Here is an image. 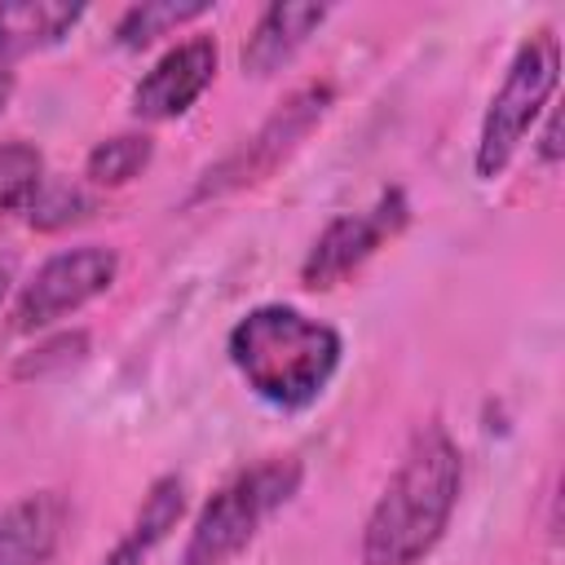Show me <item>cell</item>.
<instances>
[{
    "instance_id": "13",
    "label": "cell",
    "mask_w": 565,
    "mask_h": 565,
    "mask_svg": "<svg viewBox=\"0 0 565 565\" xmlns=\"http://www.w3.org/2000/svg\"><path fill=\"white\" fill-rule=\"evenodd\" d=\"M207 13H212L207 0H146V4L124 9V18L115 22V44L119 49H146L159 35H168L185 22H199Z\"/></svg>"
},
{
    "instance_id": "2",
    "label": "cell",
    "mask_w": 565,
    "mask_h": 565,
    "mask_svg": "<svg viewBox=\"0 0 565 565\" xmlns=\"http://www.w3.org/2000/svg\"><path fill=\"white\" fill-rule=\"evenodd\" d=\"M225 353L265 406L309 411L335 380L344 340L296 305H256L230 327Z\"/></svg>"
},
{
    "instance_id": "5",
    "label": "cell",
    "mask_w": 565,
    "mask_h": 565,
    "mask_svg": "<svg viewBox=\"0 0 565 565\" xmlns=\"http://www.w3.org/2000/svg\"><path fill=\"white\" fill-rule=\"evenodd\" d=\"M331 102H335V88H331L327 79H313V84L291 88V93L260 119V128H256L252 137H243L234 150H225V154L194 181V190L185 194V207L212 203V199H225V194H238V190L260 185L265 177H274V172L300 150V141L327 119Z\"/></svg>"
},
{
    "instance_id": "15",
    "label": "cell",
    "mask_w": 565,
    "mask_h": 565,
    "mask_svg": "<svg viewBox=\"0 0 565 565\" xmlns=\"http://www.w3.org/2000/svg\"><path fill=\"white\" fill-rule=\"evenodd\" d=\"M44 185V154L40 146L13 137L0 141V216L4 212H26L31 199Z\"/></svg>"
},
{
    "instance_id": "12",
    "label": "cell",
    "mask_w": 565,
    "mask_h": 565,
    "mask_svg": "<svg viewBox=\"0 0 565 565\" xmlns=\"http://www.w3.org/2000/svg\"><path fill=\"white\" fill-rule=\"evenodd\" d=\"M185 516V481L177 472L150 481L132 525L124 530V539L110 547V556L102 565H146L154 556V547L177 530V521Z\"/></svg>"
},
{
    "instance_id": "17",
    "label": "cell",
    "mask_w": 565,
    "mask_h": 565,
    "mask_svg": "<svg viewBox=\"0 0 565 565\" xmlns=\"http://www.w3.org/2000/svg\"><path fill=\"white\" fill-rule=\"evenodd\" d=\"M84 353H88V331H57L53 340H44V344H35L26 358H18V362H13V375H18V380H40V375H49V371L75 366Z\"/></svg>"
},
{
    "instance_id": "19",
    "label": "cell",
    "mask_w": 565,
    "mask_h": 565,
    "mask_svg": "<svg viewBox=\"0 0 565 565\" xmlns=\"http://www.w3.org/2000/svg\"><path fill=\"white\" fill-rule=\"evenodd\" d=\"M9 97H13V66H9L4 57H0V115H4Z\"/></svg>"
},
{
    "instance_id": "8",
    "label": "cell",
    "mask_w": 565,
    "mask_h": 565,
    "mask_svg": "<svg viewBox=\"0 0 565 565\" xmlns=\"http://www.w3.org/2000/svg\"><path fill=\"white\" fill-rule=\"evenodd\" d=\"M216 79V40L212 35H190L172 44L132 88V115L146 124H168L181 119Z\"/></svg>"
},
{
    "instance_id": "11",
    "label": "cell",
    "mask_w": 565,
    "mask_h": 565,
    "mask_svg": "<svg viewBox=\"0 0 565 565\" xmlns=\"http://www.w3.org/2000/svg\"><path fill=\"white\" fill-rule=\"evenodd\" d=\"M84 18V4L71 0H9L0 4V57L18 62L62 44Z\"/></svg>"
},
{
    "instance_id": "4",
    "label": "cell",
    "mask_w": 565,
    "mask_h": 565,
    "mask_svg": "<svg viewBox=\"0 0 565 565\" xmlns=\"http://www.w3.org/2000/svg\"><path fill=\"white\" fill-rule=\"evenodd\" d=\"M556 79H561V44L552 31H534L512 53V62H508V71H503V79L486 106V119L477 132V154H472V168L481 181H494L508 172L521 141L547 115Z\"/></svg>"
},
{
    "instance_id": "3",
    "label": "cell",
    "mask_w": 565,
    "mask_h": 565,
    "mask_svg": "<svg viewBox=\"0 0 565 565\" xmlns=\"http://www.w3.org/2000/svg\"><path fill=\"white\" fill-rule=\"evenodd\" d=\"M300 481L305 463L296 455H265L234 472L194 516L177 565H230L238 552H247L265 521L300 494Z\"/></svg>"
},
{
    "instance_id": "16",
    "label": "cell",
    "mask_w": 565,
    "mask_h": 565,
    "mask_svg": "<svg viewBox=\"0 0 565 565\" xmlns=\"http://www.w3.org/2000/svg\"><path fill=\"white\" fill-rule=\"evenodd\" d=\"M88 212H93V194H84V185L44 181L40 194L31 199V207H26V221H31V230L53 234V230H66V225L84 221Z\"/></svg>"
},
{
    "instance_id": "20",
    "label": "cell",
    "mask_w": 565,
    "mask_h": 565,
    "mask_svg": "<svg viewBox=\"0 0 565 565\" xmlns=\"http://www.w3.org/2000/svg\"><path fill=\"white\" fill-rule=\"evenodd\" d=\"M9 282H13V265H9V260H0V300H4Z\"/></svg>"
},
{
    "instance_id": "9",
    "label": "cell",
    "mask_w": 565,
    "mask_h": 565,
    "mask_svg": "<svg viewBox=\"0 0 565 565\" xmlns=\"http://www.w3.org/2000/svg\"><path fill=\"white\" fill-rule=\"evenodd\" d=\"M66 494L31 490L0 508V565H49L66 530Z\"/></svg>"
},
{
    "instance_id": "14",
    "label": "cell",
    "mask_w": 565,
    "mask_h": 565,
    "mask_svg": "<svg viewBox=\"0 0 565 565\" xmlns=\"http://www.w3.org/2000/svg\"><path fill=\"white\" fill-rule=\"evenodd\" d=\"M154 159V137L150 132H115L106 141H97L84 159V181L88 185H106L119 190L132 177H141Z\"/></svg>"
},
{
    "instance_id": "6",
    "label": "cell",
    "mask_w": 565,
    "mask_h": 565,
    "mask_svg": "<svg viewBox=\"0 0 565 565\" xmlns=\"http://www.w3.org/2000/svg\"><path fill=\"white\" fill-rule=\"evenodd\" d=\"M119 278V252L102 247V243H84V247H66L53 252L13 296L9 309V327L13 331H40L53 327L57 318L84 309L88 300L106 296Z\"/></svg>"
},
{
    "instance_id": "10",
    "label": "cell",
    "mask_w": 565,
    "mask_h": 565,
    "mask_svg": "<svg viewBox=\"0 0 565 565\" xmlns=\"http://www.w3.org/2000/svg\"><path fill=\"white\" fill-rule=\"evenodd\" d=\"M327 4H269L260 9L252 35L243 40V75L252 79H269L274 71H282L305 44L309 35L327 22Z\"/></svg>"
},
{
    "instance_id": "7",
    "label": "cell",
    "mask_w": 565,
    "mask_h": 565,
    "mask_svg": "<svg viewBox=\"0 0 565 565\" xmlns=\"http://www.w3.org/2000/svg\"><path fill=\"white\" fill-rule=\"evenodd\" d=\"M406 221H411V203H406V194L397 185L384 190L362 212H340L309 243V252L300 260V282L309 291H331V287L349 282L388 238H397L406 230Z\"/></svg>"
},
{
    "instance_id": "18",
    "label": "cell",
    "mask_w": 565,
    "mask_h": 565,
    "mask_svg": "<svg viewBox=\"0 0 565 565\" xmlns=\"http://www.w3.org/2000/svg\"><path fill=\"white\" fill-rule=\"evenodd\" d=\"M539 159L552 168L561 163V110L547 106V119H543V132H539Z\"/></svg>"
},
{
    "instance_id": "1",
    "label": "cell",
    "mask_w": 565,
    "mask_h": 565,
    "mask_svg": "<svg viewBox=\"0 0 565 565\" xmlns=\"http://www.w3.org/2000/svg\"><path fill=\"white\" fill-rule=\"evenodd\" d=\"M463 490V455L455 437L433 419L424 424L362 525V565H424L446 539Z\"/></svg>"
}]
</instances>
